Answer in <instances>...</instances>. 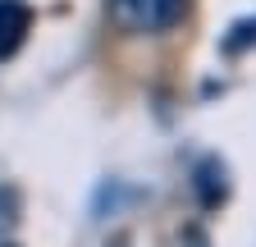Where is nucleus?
Instances as JSON below:
<instances>
[{"mask_svg": "<svg viewBox=\"0 0 256 247\" xmlns=\"http://www.w3.org/2000/svg\"><path fill=\"white\" fill-rule=\"evenodd\" d=\"M0 247H18V242H0Z\"/></svg>", "mask_w": 256, "mask_h": 247, "instance_id": "nucleus-4", "label": "nucleus"}, {"mask_svg": "<svg viewBox=\"0 0 256 247\" xmlns=\"http://www.w3.org/2000/svg\"><path fill=\"white\" fill-rule=\"evenodd\" d=\"M183 18V0H146V28H174Z\"/></svg>", "mask_w": 256, "mask_h": 247, "instance_id": "nucleus-2", "label": "nucleus"}, {"mask_svg": "<svg viewBox=\"0 0 256 247\" xmlns=\"http://www.w3.org/2000/svg\"><path fill=\"white\" fill-rule=\"evenodd\" d=\"M106 247H133V242H128V238H124V234H114V238H110V242H106Z\"/></svg>", "mask_w": 256, "mask_h": 247, "instance_id": "nucleus-3", "label": "nucleus"}, {"mask_svg": "<svg viewBox=\"0 0 256 247\" xmlns=\"http://www.w3.org/2000/svg\"><path fill=\"white\" fill-rule=\"evenodd\" d=\"M28 23H32V14H28L23 0H0V55H14L18 50Z\"/></svg>", "mask_w": 256, "mask_h": 247, "instance_id": "nucleus-1", "label": "nucleus"}]
</instances>
